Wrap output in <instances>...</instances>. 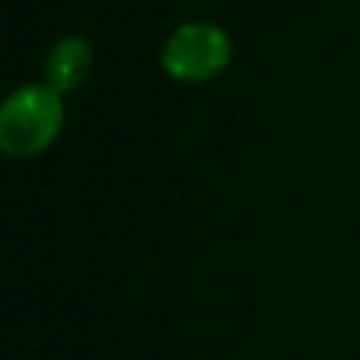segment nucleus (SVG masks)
<instances>
[{
	"mask_svg": "<svg viewBox=\"0 0 360 360\" xmlns=\"http://www.w3.org/2000/svg\"><path fill=\"white\" fill-rule=\"evenodd\" d=\"M67 120L63 95L48 82L19 86L0 105V149L10 158H35L57 143Z\"/></svg>",
	"mask_w": 360,
	"mask_h": 360,
	"instance_id": "nucleus-1",
	"label": "nucleus"
},
{
	"mask_svg": "<svg viewBox=\"0 0 360 360\" xmlns=\"http://www.w3.org/2000/svg\"><path fill=\"white\" fill-rule=\"evenodd\" d=\"M231 35L218 22H184L162 48V67L177 82H205L231 63Z\"/></svg>",
	"mask_w": 360,
	"mask_h": 360,
	"instance_id": "nucleus-2",
	"label": "nucleus"
},
{
	"mask_svg": "<svg viewBox=\"0 0 360 360\" xmlns=\"http://www.w3.org/2000/svg\"><path fill=\"white\" fill-rule=\"evenodd\" d=\"M92 67H95L92 44L79 35H67L44 57V82H48L51 89H57L60 95L76 92V89L89 79Z\"/></svg>",
	"mask_w": 360,
	"mask_h": 360,
	"instance_id": "nucleus-3",
	"label": "nucleus"
}]
</instances>
